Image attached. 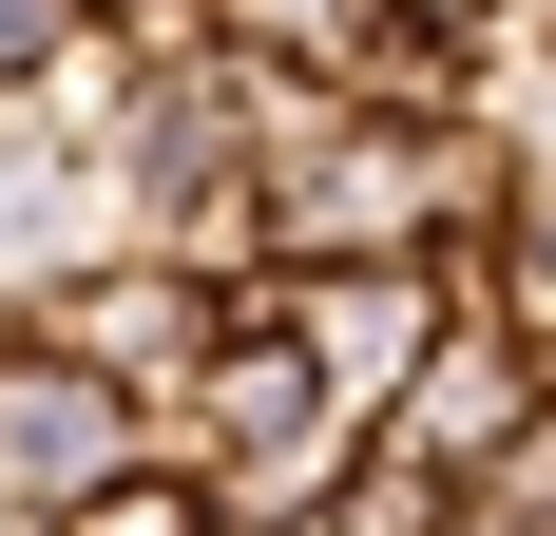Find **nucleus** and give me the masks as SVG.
Returning a JSON list of instances; mask_svg holds the SVG:
<instances>
[{"mask_svg": "<svg viewBox=\"0 0 556 536\" xmlns=\"http://www.w3.org/2000/svg\"><path fill=\"white\" fill-rule=\"evenodd\" d=\"M20 536H212V498L173 480V460H115L97 498H58V518H20Z\"/></svg>", "mask_w": 556, "mask_h": 536, "instance_id": "nucleus-6", "label": "nucleus"}, {"mask_svg": "<svg viewBox=\"0 0 556 536\" xmlns=\"http://www.w3.org/2000/svg\"><path fill=\"white\" fill-rule=\"evenodd\" d=\"M269 326L307 345V383H327L345 422H384V403H403V365H422L460 307L422 288V250H384V268H288V288H269Z\"/></svg>", "mask_w": 556, "mask_h": 536, "instance_id": "nucleus-2", "label": "nucleus"}, {"mask_svg": "<svg viewBox=\"0 0 556 536\" xmlns=\"http://www.w3.org/2000/svg\"><path fill=\"white\" fill-rule=\"evenodd\" d=\"M115 460H135V403H115V383H77L39 326L0 307V518H58V498H97Z\"/></svg>", "mask_w": 556, "mask_h": 536, "instance_id": "nucleus-3", "label": "nucleus"}, {"mask_svg": "<svg viewBox=\"0 0 556 536\" xmlns=\"http://www.w3.org/2000/svg\"><path fill=\"white\" fill-rule=\"evenodd\" d=\"M58 58H77V0H0V115H20V97H39V77H58Z\"/></svg>", "mask_w": 556, "mask_h": 536, "instance_id": "nucleus-7", "label": "nucleus"}, {"mask_svg": "<svg viewBox=\"0 0 556 536\" xmlns=\"http://www.w3.org/2000/svg\"><path fill=\"white\" fill-rule=\"evenodd\" d=\"M212 39L269 58V77H327V97H345V58L384 39V0H212Z\"/></svg>", "mask_w": 556, "mask_h": 536, "instance_id": "nucleus-4", "label": "nucleus"}, {"mask_svg": "<svg viewBox=\"0 0 556 536\" xmlns=\"http://www.w3.org/2000/svg\"><path fill=\"white\" fill-rule=\"evenodd\" d=\"M20 326H39L77 383H115L135 422L212 365V288H192V268H154V250H115V230H97V250H58L39 288H20Z\"/></svg>", "mask_w": 556, "mask_h": 536, "instance_id": "nucleus-1", "label": "nucleus"}, {"mask_svg": "<svg viewBox=\"0 0 556 536\" xmlns=\"http://www.w3.org/2000/svg\"><path fill=\"white\" fill-rule=\"evenodd\" d=\"M442 498H460V480H422L403 441H345V460H327V498H307L288 536H442Z\"/></svg>", "mask_w": 556, "mask_h": 536, "instance_id": "nucleus-5", "label": "nucleus"}]
</instances>
